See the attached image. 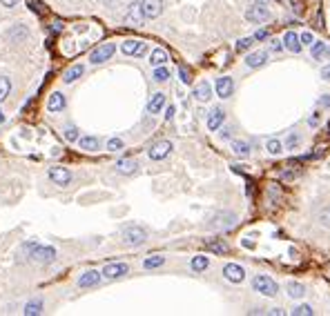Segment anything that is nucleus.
I'll list each match as a JSON object with an SVG mask.
<instances>
[{"mask_svg": "<svg viewBox=\"0 0 330 316\" xmlns=\"http://www.w3.org/2000/svg\"><path fill=\"white\" fill-rule=\"evenodd\" d=\"M252 289L259 292L261 296H268V298H275L277 294H279V285H277V281L270 276H266V274H257V276L252 278Z\"/></svg>", "mask_w": 330, "mask_h": 316, "instance_id": "f257e3e1", "label": "nucleus"}, {"mask_svg": "<svg viewBox=\"0 0 330 316\" xmlns=\"http://www.w3.org/2000/svg\"><path fill=\"white\" fill-rule=\"evenodd\" d=\"M236 225V214L234 212H216L214 216H210L208 221V230H214V232H225V230H232Z\"/></svg>", "mask_w": 330, "mask_h": 316, "instance_id": "f03ea898", "label": "nucleus"}, {"mask_svg": "<svg viewBox=\"0 0 330 316\" xmlns=\"http://www.w3.org/2000/svg\"><path fill=\"white\" fill-rule=\"evenodd\" d=\"M145 241H147V232L143 230L141 225H130L123 230V243H125L127 247H138Z\"/></svg>", "mask_w": 330, "mask_h": 316, "instance_id": "7ed1b4c3", "label": "nucleus"}, {"mask_svg": "<svg viewBox=\"0 0 330 316\" xmlns=\"http://www.w3.org/2000/svg\"><path fill=\"white\" fill-rule=\"evenodd\" d=\"M270 18H272V14L268 7H264V3H257L245 9V20H250V23H255V25H264Z\"/></svg>", "mask_w": 330, "mask_h": 316, "instance_id": "20e7f679", "label": "nucleus"}, {"mask_svg": "<svg viewBox=\"0 0 330 316\" xmlns=\"http://www.w3.org/2000/svg\"><path fill=\"white\" fill-rule=\"evenodd\" d=\"M130 274V265L127 263H107L105 267L101 269V276L105 281H116V278H123Z\"/></svg>", "mask_w": 330, "mask_h": 316, "instance_id": "39448f33", "label": "nucleus"}, {"mask_svg": "<svg viewBox=\"0 0 330 316\" xmlns=\"http://www.w3.org/2000/svg\"><path fill=\"white\" fill-rule=\"evenodd\" d=\"M114 51H116V45H114V43H101L99 47H96V49L90 54V63H92V65L105 63V60H110L112 56H114Z\"/></svg>", "mask_w": 330, "mask_h": 316, "instance_id": "423d86ee", "label": "nucleus"}, {"mask_svg": "<svg viewBox=\"0 0 330 316\" xmlns=\"http://www.w3.org/2000/svg\"><path fill=\"white\" fill-rule=\"evenodd\" d=\"M29 256H32L36 263H40V265H47V263H51L56 258V250L49 245H36Z\"/></svg>", "mask_w": 330, "mask_h": 316, "instance_id": "0eeeda50", "label": "nucleus"}, {"mask_svg": "<svg viewBox=\"0 0 330 316\" xmlns=\"http://www.w3.org/2000/svg\"><path fill=\"white\" fill-rule=\"evenodd\" d=\"M172 149H174V145L170 141H158V143H154L152 147H149L147 156L152 160H163V158H168L170 154H172Z\"/></svg>", "mask_w": 330, "mask_h": 316, "instance_id": "6e6552de", "label": "nucleus"}, {"mask_svg": "<svg viewBox=\"0 0 330 316\" xmlns=\"http://www.w3.org/2000/svg\"><path fill=\"white\" fill-rule=\"evenodd\" d=\"M223 278L230 283H243L245 281V269L241 265H236V263H228V265H223Z\"/></svg>", "mask_w": 330, "mask_h": 316, "instance_id": "1a4fd4ad", "label": "nucleus"}, {"mask_svg": "<svg viewBox=\"0 0 330 316\" xmlns=\"http://www.w3.org/2000/svg\"><path fill=\"white\" fill-rule=\"evenodd\" d=\"M214 91L219 98H230L234 94V80H232L230 76H221V78H216V82H214Z\"/></svg>", "mask_w": 330, "mask_h": 316, "instance_id": "9d476101", "label": "nucleus"}, {"mask_svg": "<svg viewBox=\"0 0 330 316\" xmlns=\"http://www.w3.org/2000/svg\"><path fill=\"white\" fill-rule=\"evenodd\" d=\"M143 9H141V3H132L130 7H127L125 12V23L130 25V27H141L143 25Z\"/></svg>", "mask_w": 330, "mask_h": 316, "instance_id": "9b49d317", "label": "nucleus"}, {"mask_svg": "<svg viewBox=\"0 0 330 316\" xmlns=\"http://www.w3.org/2000/svg\"><path fill=\"white\" fill-rule=\"evenodd\" d=\"M47 174L54 180V185H60V187H67L71 183V172L67 167H49Z\"/></svg>", "mask_w": 330, "mask_h": 316, "instance_id": "f8f14e48", "label": "nucleus"}, {"mask_svg": "<svg viewBox=\"0 0 330 316\" xmlns=\"http://www.w3.org/2000/svg\"><path fill=\"white\" fill-rule=\"evenodd\" d=\"M141 9H143V16L147 20H154V18L161 16L163 3L161 0H141Z\"/></svg>", "mask_w": 330, "mask_h": 316, "instance_id": "ddd939ff", "label": "nucleus"}, {"mask_svg": "<svg viewBox=\"0 0 330 316\" xmlns=\"http://www.w3.org/2000/svg\"><path fill=\"white\" fill-rule=\"evenodd\" d=\"M121 51L125 56H143L147 51V45L143 40H125L121 45Z\"/></svg>", "mask_w": 330, "mask_h": 316, "instance_id": "4468645a", "label": "nucleus"}, {"mask_svg": "<svg viewBox=\"0 0 330 316\" xmlns=\"http://www.w3.org/2000/svg\"><path fill=\"white\" fill-rule=\"evenodd\" d=\"M223 123H225L223 107H214V110L208 114V129L210 132H219V129L223 127Z\"/></svg>", "mask_w": 330, "mask_h": 316, "instance_id": "2eb2a0df", "label": "nucleus"}, {"mask_svg": "<svg viewBox=\"0 0 330 316\" xmlns=\"http://www.w3.org/2000/svg\"><path fill=\"white\" fill-rule=\"evenodd\" d=\"M245 65L250 67V69H259V67H266V65H268V51H264V49L250 51V54L245 56Z\"/></svg>", "mask_w": 330, "mask_h": 316, "instance_id": "dca6fc26", "label": "nucleus"}, {"mask_svg": "<svg viewBox=\"0 0 330 316\" xmlns=\"http://www.w3.org/2000/svg\"><path fill=\"white\" fill-rule=\"evenodd\" d=\"M283 49H288V51H292V54H301V49H303V45H301V38H299V34H295L290 29V32H286V36H283Z\"/></svg>", "mask_w": 330, "mask_h": 316, "instance_id": "f3484780", "label": "nucleus"}, {"mask_svg": "<svg viewBox=\"0 0 330 316\" xmlns=\"http://www.w3.org/2000/svg\"><path fill=\"white\" fill-rule=\"evenodd\" d=\"M192 96L197 98L199 102H208V100H212V85H210L208 80H201L199 85L194 87Z\"/></svg>", "mask_w": 330, "mask_h": 316, "instance_id": "a211bd4d", "label": "nucleus"}, {"mask_svg": "<svg viewBox=\"0 0 330 316\" xmlns=\"http://www.w3.org/2000/svg\"><path fill=\"white\" fill-rule=\"evenodd\" d=\"M101 278H103L101 272H96V269H87V272L80 274L78 285H80V287H94V285H99Z\"/></svg>", "mask_w": 330, "mask_h": 316, "instance_id": "6ab92c4d", "label": "nucleus"}, {"mask_svg": "<svg viewBox=\"0 0 330 316\" xmlns=\"http://www.w3.org/2000/svg\"><path fill=\"white\" fill-rule=\"evenodd\" d=\"M310 56L312 60H323V58H330V47L321 40H314L310 45Z\"/></svg>", "mask_w": 330, "mask_h": 316, "instance_id": "aec40b11", "label": "nucleus"}, {"mask_svg": "<svg viewBox=\"0 0 330 316\" xmlns=\"http://www.w3.org/2000/svg\"><path fill=\"white\" fill-rule=\"evenodd\" d=\"M232 154L239 158H248L252 154V147L248 141H241V138H236V141H232Z\"/></svg>", "mask_w": 330, "mask_h": 316, "instance_id": "412c9836", "label": "nucleus"}, {"mask_svg": "<svg viewBox=\"0 0 330 316\" xmlns=\"http://www.w3.org/2000/svg\"><path fill=\"white\" fill-rule=\"evenodd\" d=\"M165 107V94L163 91H156V94H152L147 102V112L149 114H161V110Z\"/></svg>", "mask_w": 330, "mask_h": 316, "instance_id": "4be33fe9", "label": "nucleus"}, {"mask_svg": "<svg viewBox=\"0 0 330 316\" xmlns=\"http://www.w3.org/2000/svg\"><path fill=\"white\" fill-rule=\"evenodd\" d=\"M65 105H67V100H65V96L60 94V91H54V94L49 96V100H47L49 112H63Z\"/></svg>", "mask_w": 330, "mask_h": 316, "instance_id": "5701e85b", "label": "nucleus"}, {"mask_svg": "<svg viewBox=\"0 0 330 316\" xmlns=\"http://www.w3.org/2000/svg\"><path fill=\"white\" fill-rule=\"evenodd\" d=\"M78 145L82 152H99L101 149V141L96 136H82L78 138Z\"/></svg>", "mask_w": 330, "mask_h": 316, "instance_id": "b1692460", "label": "nucleus"}, {"mask_svg": "<svg viewBox=\"0 0 330 316\" xmlns=\"http://www.w3.org/2000/svg\"><path fill=\"white\" fill-rule=\"evenodd\" d=\"M286 292L292 300H301L303 296H306V287H303L301 283H295V281H290L286 285Z\"/></svg>", "mask_w": 330, "mask_h": 316, "instance_id": "393cba45", "label": "nucleus"}, {"mask_svg": "<svg viewBox=\"0 0 330 316\" xmlns=\"http://www.w3.org/2000/svg\"><path fill=\"white\" fill-rule=\"evenodd\" d=\"M170 60V56H168V51L161 49V47H156V49H152V54H149V65L152 67H158V65H165Z\"/></svg>", "mask_w": 330, "mask_h": 316, "instance_id": "a878e982", "label": "nucleus"}, {"mask_svg": "<svg viewBox=\"0 0 330 316\" xmlns=\"http://www.w3.org/2000/svg\"><path fill=\"white\" fill-rule=\"evenodd\" d=\"M82 74H85V67H82V65H74V67H69V69H67L65 74H63V82L71 85V82L78 80Z\"/></svg>", "mask_w": 330, "mask_h": 316, "instance_id": "bb28decb", "label": "nucleus"}, {"mask_svg": "<svg viewBox=\"0 0 330 316\" xmlns=\"http://www.w3.org/2000/svg\"><path fill=\"white\" fill-rule=\"evenodd\" d=\"M205 250L214 252V254H228V243L221 241V238H214V241H205Z\"/></svg>", "mask_w": 330, "mask_h": 316, "instance_id": "cd10ccee", "label": "nucleus"}, {"mask_svg": "<svg viewBox=\"0 0 330 316\" xmlns=\"http://www.w3.org/2000/svg\"><path fill=\"white\" fill-rule=\"evenodd\" d=\"M266 152L270 154V156H281L286 149H283V143L279 138H268L266 141Z\"/></svg>", "mask_w": 330, "mask_h": 316, "instance_id": "c85d7f7f", "label": "nucleus"}, {"mask_svg": "<svg viewBox=\"0 0 330 316\" xmlns=\"http://www.w3.org/2000/svg\"><path fill=\"white\" fill-rule=\"evenodd\" d=\"M136 167H138V163L134 158H121L116 163V169L121 174H134V172H136Z\"/></svg>", "mask_w": 330, "mask_h": 316, "instance_id": "c756f323", "label": "nucleus"}, {"mask_svg": "<svg viewBox=\"0 0 330 316\" xmlns=\"http://www.w3.org/2000/svg\"><path fill=\"white\" fill-rule=\"evenodd\" d=\"M190 267H192V272H205V269L210 267V258L208 256H194L192 261H190Z\"/></svg>", "mask_w": 330, "mask_h": 316, "instance_id": "7c9ffc66", "label": "nucleus"}, {"mask_svg": "<svg viewBox=\"0 0 330 316\" xmlns=\"http://www.w3.org/2000/svg\"><path fill=\"white\" fill-rule=\"evenodd\" d=\"M25 316H36L43 312V298H36V300H29L27 305H25Z\"/></svg>", "mask_w": 330, "mask_h": 316, "instance_id": "2f4dec72", "label": "nucleus"}, {"mask_svg": "<svg viewBox=\"0 0 330 316\" xmlns=\"http://www.w3.org/2000/svg\"><path fill=\"white\" fill-rule=\"evenodd\" d=\"M301 145V136H299L297 132H290L286 136V143H283V149H288V152H295V149Z\"/></svg>", "mask_w": 330, "mask_h": 316, "instance_id": "473e14b6", "label": "nucleus"}, {"mask_svg": "<svg viewBox=\"0 0 330 316\" xmlns=\"http://www.w3.org/2000/svg\"><path fill=\"white\" fill-rule=\"evenodd\" d=\"M165 263V256H161V254H156V256H149L143 261V267L145 269H156V267H161Z\"/></svg>", "mask_w": 330, "mask_h": 316, "instance_id": "72a5a7b5", "label": "nucleus"}, {"mask_svg": "<svg viewBox=\"0 0 330 316\" xmlns=\"http://www.w3.org/2000/svg\"><path fill=\"white\" fill-rule=\"evenodd\" d=\"M152 78L156 80V82H165L170 78V69L165 65H158V67H154V74H152Z\"/></svg>", "mask_w": 330, "mask_h": 316, "instance_id": "f704fd0d", "label": "nucleus"}, {"mask_svg": "<svg viewBox=\"0 0 330 316\" xmlns=\"http://www.w3.org/2000/svg\"><path fill=\"white\" fill-rule=\"evenodd\" d=\"M9 91H12V80L7 76H0V102L9 96Z\"/></svg>", "mask_w": 330, "mask_h": 316, "instance_id": "c9c22d12", "label": "nucleus"}, {"mask_svg": "<svg viewBox=\"0 0 330 316\" xmlns=\"http://www.w3.org/2000/svg\"><path fill=\"white\" fill-rule=\"evenodd\" d=\"M63 136H65V141H69V143H78L80 134H78V129H76L74 125H67L65 132H63Z\"/></svg>", "mask_w": 330, "mask_h": 316, "instance_id": "e433bc0d", "label": "nucleus"}, {"mask_svg": "<svg viewBox=\"0 0 330 316\" xmlns=\"http://www.w3.org/2000/svg\"><path fill=\"white\" fill-rule=\"evenodd\" d=\"M314 309L310 307V305H297L295 309H292V316H312Z\"/></svg>", "mask_w": 330, "mask_h": 316, "instance_id": "4c0bfd02", "label": "nucleus"}, {"mask_svg": "<svg viewBox=\"0 0 330 316\" xmlns=\"http://www.w3.org/2000/svg\"><path fill=\"white\" fill-rule=\"evenodd\" d=\"M123 147H125V143H123L121 138H110V141H107V152H121Z\"/></svg>", "mask_w": 330, "mask_h": 316, "instance_id": "58836bf2", "label": "nucleus"}, {"mask_svg": "<svg viewBox=\"0 0 330 316\" xmlns=\"http://www.w3.org/2000/svg\"><path fill=\"white\" fill-rule=\"evenodd\" d=\"M317 221L321 223L323 227H330V207H323L321 212L317 214Z\"/></svg>", "mask_w": 330, "mask_h": 316, "instance_id": "ea45409f", "label": "nucleus"}, {"mask_svg": "<svg viewBox=\"0 0 330 316\" xmlns=\"http://www.w3.org/2000/svg\"><path fill=\"white\" fill-rule=\"evenodd\" d=\"M252 45H255V38H252V36L250 38H241L239 43H236V51H248Z\"/></svg>", "mask_w": 330, "mask_h": 316, "instance_id": "a19ab883", "label": "nucleus"}, {"mask_svg": "<svg viewBox=\"0 0 330 316\" xmlns=\"http://www.w3.org/2000/svg\"><path fill=\"white\" fill-rule=\"evenodd\" d=\"M16 36H20V38H27L29 32L25 27H14L12 32H9V38H16Z\"/></svg>", "mask_w": 330, "mask_h": 316, "instance_id": "79ce46f5", "label": "nucleus"}, {"mask_svg": "<svg viewBox=\"0 0 330 316\" xmlns=\"http://www.w3.org/2000/svg\"><path fill=\"white\" fill-rule=\"evenodd\" d=\"M319 121H321V114L319 112H312L310 116H308V125L310 127H319Z\"/></svg>", "mask_w": 330, "mask_h": 316, "instance_id": "37998d69", "label": "nucleus"}, {"mask_svg": "<svg viewBox=\"0 0 330 316\" xmlns=\"http://www.w3.org/2000/svg\"><path fill=\"white\" fill-rule=\"evenodd\" d=\"M299 38H301V45H308V47H310V45L314 43V36H312L310 32H303L301 36H299Z\"/></svg>", "mask_w": 330, "mask_h": 316, "instance_id": "c03bdc74", "label": "nucleus"}, {"mask_svg": "<svg viewBox=\"0 0 330 316\" xmlns=\"http://www.w3.org/2000/svg\"><path fill=\"white\" fill-rule=\"evenodd\" d=\"M179 76H181V82H185V85H190V82H192V76H190V71L185 69V67L179 69Z\"/></svg>", "mask_w": 330, "mask_h": 316, "instance_id": "a18cd8bd", "label": "nucleus"}, {"mask_svg": "<svg viewBox=\"0 0 330 316\" xmlns=\"http://www.w3.org/2000/svg\"><path fill=\"white\" fill-rule=\"evenodd\" d=\"M270 49L275 51V54H279V51H283V40H270Z\"/></svg>", "mask_w": 330, "mask_h": 316, "instance_id": "49530a36", "label": "nucleus"}, {"mask_svg": "<svg viewBox=\"0 0 330 316\" xmlns=\"http://www.w3.org/2000/svg\"><path fill=\"white\" fill-rule=\"evenodd\" d=\"M317 105H319V107H330V96H328V94H323V96L317 100Z\"/></svg>", "mask_w": 330, "mask_h": 316, "instance_id": "de8ad7c7", "label": "nucleus"}, {"mask_svg": "<svg viewBox=\"0 0 330 316\" xmlns=\"http://www.w3.org/2000/svg\"><path fill=\"white\" fill-rule=\"evenodd\" d=\"M252 38H255V40H266L268 38V32H266V29H259V32L252 36Z\"/></svg>", "mask_w": 330, "mask_h": 316, "instance_id": "09e8293b", "label": "nucleus"}, {"mask_svg": "<svg viewBox=\"0 0 330 316\" xmlns=\"http://www.w3.org/2000/svg\"><path fill=\"white\" fill-rule=\"evenodd\" d=\"M174 112H177V110H174V105H170L168 110H165V121H172V118H174Z\"/></svg>", "mask_w": 330, "mask_h": 316, "instance_id": "8fccbe9b", "label": "nucleus"}, {"mask_svg": "<svg viewBox=\"0 0 330 316\" xmlns=\"http://www.w3.org/2000/svg\"><path fill=\"white\" fill-rule=\"evenodd\" d=\"M219 136L223 138V141H228V138L232 136V129H230V127H223V129H221V134H219Z\"/></svg>", "mask_w": 330, "mask_h": 316, "instance_id": "3c124183", "label": "nucleus"}, {"mask_svg": "<svg viewBox=\"0 0 330 316\" xmlns=\"http://www.w3.org/2000/svg\"><path fill=\"white\" fill-rule=\"evenodd\" d=\"M321 78L323 80H330V65H323L321 67Z\"/></svg>", "mask_w": 330, "mask_h": 316, "instance_id": "603ef678", "label": "nucleus"}, {"mask_svg": "<svg viewBox=\"0 0 330 316\" xmlns=\"http://www.w3.org/2000/svg\"><path fill=\"white\" fill-rule=\"evenodd\" d=\"M0 3H3L5 7H9V9H12V7H16V5H18V0H0Z\"/></svg>", "mask_w": 330, "mask_h": 316, "instance_id": "864d4df0", "label": "nucleus"}, {"mask_svg": "<svg viewBox=\"0 0 330 316\" xmlns=\"http://www.w3.org/2000/svg\"><path fill=\"white\" fill-rule=\"evenodd\" d=\"M266 314H272V316H283L286 312H283V309H279V307H275V309H270V312H266Z\"/></svg>", "mask_w": 330, "mask_h": 316, "instance_id": "5fc2aeb1", "label": "nucleus"}, {"mask_svg": "<svg viewBox=\"0 0 330 316\" xmlns=\"http://www.w3.org/2000/svg\"><path fill=\"white\" fill-rule=\"evenodd\" d=\"M0 123H5V114L3 112H0Z\"/></svg>", "mask_w": 330, "mask_h": 316, "instance_id": "6e6d98bb", "label": "nucleus"}, {"mask_svg": "<svg viewBox=\"0 0 330 316\" xmlns=\"http://www.w3.org/2000/svg\"><path fill=\"white\" fill-rule=\"evenodd\" d=\"M257 3H268V0H257Z\"/></svg>", "mask_w": 330, "mask_h": 316, "instance_id": "4d7b16f0", "label": "nucleus"}]
</instances>
